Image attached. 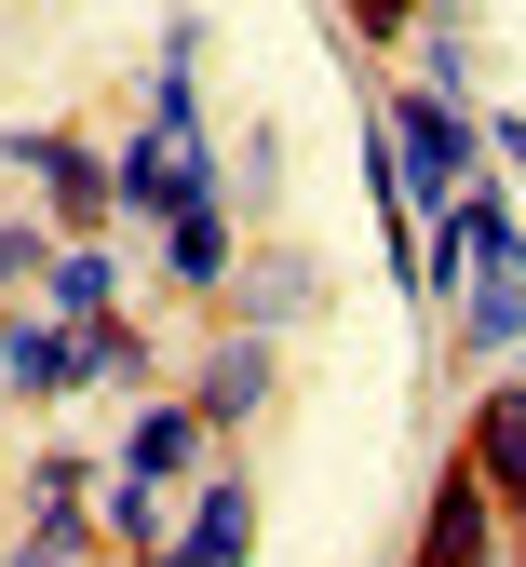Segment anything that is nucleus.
Instances as JSON below:
<instances>
[{"label":"nucleus","instance_id":"obj_5","mask_svg":"<svg viewBox=\"0 0 526 567\" xmlns=\"http://www.w3.org/2000/svg\"><path fill=\"white\" fill-rule=\"evenodd\" d=\"M419 567H486V473H460L432 501V540H419Z\"/></svg>","mask_w":526,"mask_h":567},{"label":"nucleus","instance_id":"obj_7","mask_svg":"<svg viewBox=\"0 0 526 567\" xmlns=\"http://www.w3.org/2000/svg\"><path fill=\"white\" fill-rule=\"evenodd\" d=\"M28 163L54 176V203H68V217H95V203H109V176H95L82 150H68V135H28Z\"/></svg>","mask_w":526,"mask_h":567},{"label":"nucleus","instance_id":"obj_3","mask_svg":"<svg viewBox=\"0 0 526 567\" xmlns=\"http://www.w3.org/2000/svg\"><path fill=\"white\" fill-rule=\"evenodd\" d=\"M473 473H486L499 514H526V392H486V419H473Z\"/></svg>","mask_w":526,"mask_h":567},{"label":"nucleus","instance_id":"obj_9","mask_svg":"<svg viewBox=\"0 0 526 567\" xmlns=\"http://www.w3.org/2000/svg\"><path fill=\"white\" fill-rule=\"evenodd\" d=\"M460 311H473V338H486V351H513V324H526V298H513V270H473V298H460Z\"/></svg>","mask_w":526,"mask_h":567},{"label":"nucleus","instance_id":"obj_12","mask_svg":"<svg viewBox=\"0 0 526 567\" xmlns=\"http://www.w3.org/2000/svg\"><path fill=\"white\" fill-rule=\"evenodd\" d=\"M14 567H68V527H41V540H28V554H14Z\"/></svg>","mask_w":526,"mask_h":567},{"label":"nucleus","instance_id":"obj_11","mask_svg":"<svg viewBox=\"0 0 526 567\" xmlns=\"http://www.w3.org/2000/svg\"><path fill=\"white\" fill-rule=\"evenodd\" d=\"M109 527H122L135 554H163V486H122V501H109Z\"/></svg>","mask_w":526,"mask_h":567},{"label":"nucleus","instance_id":"obj_2","mask_svg":"<svg viewBox=\"0 0 526 567\" xmlns=\"http://www.w3.org/2000/svg\"><path fill=\"white\" fill-rule=\"evenodd\" d=\"M244 527H257V486L216 473V486H203V514H189V540H176V554H148V567H244Z\"/></svg>","mask_w":526,"mask_h":567},{"label":"nucleus","instance_id":"obj_13","mask_svg":"<svg viewBox=\"0 0 526 567\" xmlns=\"http://www.w3.org/2000/svg\"><path fill=\"white\" fill-rule=\"evenodd\" d=\"M351 14H364V28H392V14H405V0H351Z\"/></svg>","mask_w":526,"mask_h":567},{"label":"nucleus","instance_id":"obj_6","mask_svg":"<svg viewBox=\"0 0 526 567\" xmlns=\"http://www.w3.org/2000/svg\"><path fill=\"white\" fill-rule=\"evenodd\" d=\"M257 405H270V351H257V338H230V351L203 365V419H257Z\"/></svg>","mask_w":526,"mask_h":567},{"label":"nucleus","instance_id":"obj_1","mask_svg":"<svg viewBox=\"0 0 526 567\" xmlns=\"http://www.w3.org/2000/svg\"><path fill=\"white\" fill-rule=\"evenodd\" d=\"M392 135H405V163H419L405 189H419V203H460V176H473V135H460V109H445V95H405V109H392Z\"/></svg>","mask_w":526,"mask_h":567},{"label":"nucleus","instance_id":"obj_4","mask_svg":"<svg viewBox=\"0 0 526 567\" xmlns=\"http://www.w3.org/2000/svg\"><path fill=\"white\" fill-rule=\"evenodd\" d=\"M189 460H203V405H148V419H135V446H122L135 486H163V473H189Z\"/></svg>","mask_w":526,"mask_h":567},{"label":"nucleus","instance_id":"obj_8","mask_svg":"<svg viewBox=\"0 0 526 567\" xmlns=\"http://www.w3.org/2000/svg\"><path fill=\"white\" fill-rule=\"evenodd\" d=\"M163 257H176V284H216V257H230V230H216V203H189V217L163 230Z\"/></svg>","mask_w":526,"mask_h":567},{"label":"nucleus","instance_id":"obj_10","mask_svg":"<svg viewBox=\"0 0 526 567\" xmlns=\"http://www.w3.org/2000/svg\"><path fill=\"white\" fill-rule=\"evenodd\" d=\"M54 324H109V257H68L54 270Z\"/></svg>","mask_w":526,"mask_h":567}]
</instances>
